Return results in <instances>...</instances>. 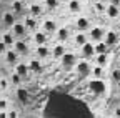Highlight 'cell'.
I'll return each mask as SVG.
<instances>
[{"instance_id": "25", "label": "cell", "mask_w": 120, "mask_h": 118, "mask_svg": "<svg viewBox=\"0 0 120 118\" xmlns=\"http://www.w3.org/2000/svg\"><path fill=\"white\" fill-rule=\"evenodd\" d=\"M109 50H110V47L103 40H100V42L95 43V53H109Z\"/></svg>"}, {"instance_id": "27", "label": "cell", "mask_w": 120, "mask_h": 118, "mask_svg": "<svg viewBox=\"0 0 120 118\" xmlns=\"http://www.w3.org/2000/svg\"><path fill=\"white\" fill-rule=\"evenodd\" d=\"M94 10H95V13H98V15H103L105 10H107V4L102 2V0H97L94 4Z\"/></svg>"}, {"instance_id": "18", "label": "cell", "mask_w": 120, "mask_h": 118, "mask_svg": "<svg viewBox=\"0 0 120 118\" xmlns=\"http://www.w3.org/2000/svg\"><path fill=\"white\" fill-rule=\"evenodd\" d=\"M15 72L19 73L20 77H27L28 73H30V68H28V63H25V62H19L17 65H15Z\"/></svg>"}, {"instance_id": "19", "label": "cell", "mask_w": 120, "mask_h": 118, "mask_svg": "<svg viewBox=\"0 0 120 118\" xmlns=\"http://www.w3.org/2000/svg\"><path fill=\"white\" fill-rule=\"evenodd\" d=\"M95 58V65H100V67H107L109 65V53H95L94 55Z\"/></svg>"}, {"instance_id": "28", "label": "cell", "mask_w": 120, "mask_h": 118, "mask_svg": "<svg viewBox=\"0 0 120 118\" xmlns=\"http://www.w3.org/2000/svg\"><path fill=\"white\" fill-rule=\"evenodd\" d=\"M34 42L37 45H43V43H47V33L45 32H37L34 35Z\"/></svg>"}, {"instance_id": "30", "label": "cell", "mask_w": 120, "mask_h": 118, "mask_svg": "<svg viewBox=\"0 0 120 118\" xmlns=\"http://www.w3.org/2000/svg\"><path fill=\"white\" fill-rule=\"evenodd\" d=\"M110 78H112L115 83L120 80V68H113V70H112V73H110Z\"/></svg>"}, {"instance_id": "5", "label": "cell", "mask_w": 120, "mask_h": 118, "mask_svg": "<svg viewBox=\"0 0 120 118\" xmlns=\"http://www.w3.org/2000/svg\"><path fill=\"white\" fill-rule=\"evenodd\" d=\"M80 53L83 58H90V57H94L95 55V43L92 40H87L83 45L80 47Z\"/></svg>"}, {"instance_id": "37", "label": "cell", "mask_w": 120, "mask_h": 118, "mask_svg": "<svg viewBox=\"0 0 120 118\" xmlns=\"http://www.w3.org/2000/svg\"><path fill=\"white\" fill-rule=\"evenodd\" d=\"M109 4H113V5L120 7V0H109Z\"/></svg>"}, {"instance_id": "31", "label": "cell", "mask_w": 120, "mask_h": 118, "mask_svg": "<svg viewBox=\"0 0 120 118\" xmlns=\"http://www.w3.org/2000/svg\"><path fill=\"white\" fill-rule=\"evenodd\" d=\"M45 5L49 8H57L58 7V0H45Z\"/></svg>"}, {"instance_id": "2", "label": "cell", "mask_w": 120, "mask_h": 118, "mask_svg": "<svg viewBox=\"0 0 120 118\" xmlns=\"http://www.w3.org/2000/svg\"><path fill=\"white\" fill-rule=\"evenodd\" d=\"M75 70H77V75L79 77H87L92 73V65H90L87 60H77V63H75Z\"/></svg>"}, {"instance_id": "9", "label": "cell", "mask_w": 120, "mask_h": 118, "mask_svg": "<svg viewBox=\"0 0 120 118\" xmlns=\"http://www.w3.org/2000/svg\"><path fill=\"white\" fill-rule=\"evenodd\" d=\"M50 55H52V52H50V48L47 47V43H43V45H37V48H35V57H37V58L43 60V58H49Z\"/></svg>"}, {"instance_id": "4", "label": "cell", "mask_w": 120, "mask_h": 118, "mask_svg": "<svg viewBox=\"0 0 120 118\" xmlns=\"http://www.w3.org/2000/svg\"><path fill=\"white\" fill-rule=\"evenodd\" d=\"M4 55H5V62H7L10 67H15V65L20 62V55L13 50V47H12V48L8 47V48L5 50V53H4Z\"/></svg>"}, {"instance_id": "41", "label": "cell", "mask_w": 120, "mask_h": 118, "mask_svg": "<svg viewBox=\"0 0 120 118\" xmlns=\"http://www.w3.org/2000/svg\"><path fill=\"white\" fill-rule=\"evenodd\" d=\"M0 5H2V4H0Z\"/></svg>"}, {"instance_id": "40", "label": "cell", "mask_w": 120, "mask_h": 118, "mask_svg": "<svg viewBox=\"0 0 120 118\" xmlns=\"http://www.w3.org/2000/svg\"><path fill=\"white\" fill-rule=\"evenodd\" d=\"M0 92H2V88H0Z\"/></svg>"}, {"instance_id": "39", "label": "cell", "mask_w": 120, "mask_h": 118, "mask_svg": "<svg viewBox=\"0 0 120 118\" xmlns=\"http://www.w3.org/2000/svg\"><path fill=\"white\" fill-rule=\"evenodd\" d=\"M102 2H105V4H109V0H102Z\"/></svg>"}, {"instance_id": "23", "label": "cell", "mask_w": 120, "mask_h": 118, "mask_svg": "<svg viewBox=\"0 0 120 118\" xmlns=\"http://www.w3.org/2000/svg\"><path fill=\"white\" fill-rule=\"evenodd\" d=\"M2 40L5 42L7 47H13V43H15V40H17V37H15V35L12 33V30H10V32H4V33H2Z\"/></svg>"}, {"instance_id": "7", "label": "cell", "mask_w": 120, "mask_h": 118, "mask_svg": "<svg viewBox=\"0 0 120 118\" xmlns=\"http://www.w3.org/2000/svg\"><path fill=\"white\" fill-rule=\"evenodd\" d=\"M90 27L92 25H90V20L87 17H79L75 20V28H77V32H88Z\"/></svg>"}, {"instance_id": "12", "label": "cell", "mask_w": 120, "mask_h": 118, "mask_svg": "<svg viewBox=\"0 0 120 118\" xmlns=\"http://www.w3.org/2000/svg\"><path fill=\"white\" fill-rule=\"evenodd\" d=\"M105 15H107L109 18H117V17H120V7H117V5H113V4H107Z\"/></svg>"}, {"instance_id": "11", "label": "cell", "mask_w": 120, "mask_h": 118, "mask_svg": "<svg viewBox=\"0 0 120 118\" xmlns=\"http://www.w3.org/2000/svg\"><path fill=\"white\" fill-rule=\"evenodd\" d=\"M55 37H57V40H58V42L65 43V42L68 40V37H70V30H68L67 27H60V28H57Z\"/></svg>"}, {"instance_id": "35", "label": "cell", "mask_w": 120, "mask_h": 118, "mask_svg": "<svg viewBox=\"0 0 120 118\" xmlns=\"http://www.w3.org/2000/svg\"><path fill=\"white\" fill-rule=\"evenodd\" d=\"M0 88H2V92H5L7 88H8V82H7L5 78H2V80H0Z\"/></svg>"}, {"instance_id": "32", "label": "cell", "mask_w": 120, "mask_h": 118, "mask_svg": "<svg viewBox=\"0 0 120 118\" xmlns=\"http://www.w3.org/2000/svg\"><path fill=\"white\" fill-rule=\"evenodd\" d=\"M8 107V100L7 98H0V110H7Z\"/></svg>"}, {"instance_id": "15", "label": "cell", "mask_w": 120, "mask_h": 118, "mask_svg": "<svg viewBox=\"0 0 120 118\" xmlns=\"http://www.w3.org/2000/svg\"><path fill=\"white\" fill-rule=\"evenodd\" d=\"M28 68H30V72H34V73H42L43 67L40 63V58H32V60H28Z\"/></svg>"}, {"instance_id": "36", "label": "cell", "mask_w": 120, "mask_h": 118, "mask_svg": "<svg viewBox=\"0 0 120 118\" xmlns=\"http://www.w3.org/2000/svg\"><path fill=\"white\" fill-rule=\"evenodd\" d=\"M113 116H120V107H117V108L113 110Z\"/></svg>"}, {"instance_id": "24", "label": "cell", "mask_w": 120, "mask_h": 118, "mask_svg": "<svg viewBox=\"0 0 120 118\" xmlns=\"http://www.w3.org/2000/svg\"><path fill=\"white\" fill-rule=\"evenodd\" d=\"M68 10H70V13H80V10H82V2H80V0H70Z\"/></svg>"}, {"instance_id": "13", "label": "cell", "mask_w": 120, "mask_h": 118, "mask_svg": "<svg viewBox=\"0 0 120 118\" xmlns=\"http://www.w3.org/2000/svg\"><path fill=\"white\" fill-rule=\"evenodd\" d=\"M23 25L27 27V30H28V32H35V30H37V27H38L37 17H32V15H28V17L23 20Z\"/></svg>"}, {"instance_id": "14", "label": "cell", "mask_w": 120, "mask_h": 118, "mask_svg": "<svg viewBox=\"0 0 120 118\" xmlns=\"http://www.w3.org/2000/svg\"><path fill=\"white\" fill-rule=\"evenodd\" d=\"M50 52H52V57H53V58H60V57L67 52V48H65V45H64L62 42H58V43H55V45H53V48H52Z\"/></svg>"}, {"instance_id": "33", "label": "cell", "mask_w": 120, "mask_h": 118, "mask_svg": "<svg viewBox=\"0 0 120 118\" xmlns=\"http://www.w3.org/2000/svg\"><path fill=\"white\" fill-rule=\"evenodd\" d=\"M19 116V110H10V111H7V118H17Z\"/></svg>"}, {"instance_id": "29", "label": "cell", "mask_w": 120, "mask_h": 118, "mask_svg": "<svg viewBox=\"0 0 120 118\" xmlns=\"http://www.w3.org/2000/svg\"><path fill=\"white\" fill-rule=\"evenodd\" d=\"M22 80H23V77H20L17 72H13L12 75H10V82H12V83H13L15 86H19V85L22 83Z\"/></svg>"}, {"instance_id": "38", "label": "cell", "mask_w": 120, "mask_h": 118, "mask_svg": "<svg viewBox=\"0 0 120 118\" xmlns=\"http://www.w3.org/2000/svg\"><path fill=\"white\" fill-rule=\"evenodd\" d=\"M117 90H118V92H120V80H118V82H117Z\"/></svg>"}, {"instance_id": "34", "label": "cell", "mask_w": 120, "mask_h": 118, "mask_svg": "<svg viewBox=\"0 0 120 118\" xmlns=\"http://www.w3.org/2000/svg\"><path fill=\"white\" fill-rule=\"evenodd\" d=\"M7 48H8V47H7V45H5V42H4V40H2V37H0V55H4V53H5V50H7Z\"/></svg>"}, {"instance_id": "20", "label": "cell", "mask_w": 120, "mask_h": 118, "mask_svg": "<svg viewBox=\"0 0 120 118\" xmlns=\"http://www.w3.org/2000/svg\"><path fill=\"white\" fill-rule=\"evenodd\" d=\"M57 23L53 22V20H50V18H47V20H43V32L45 33H55L57 32Z\"/></svg>"}, {"instance_id": "16", "label": "cell", "mask_w": 120, "mask_h": 118, "mask_svg": "<svg viewBox=\"0 0 120 118\" xmlns=\"http://www.w3.org/2000/svg\"><path fill=\"white\" fill-rule=\"evenodd\" d=\"M2 22H4L5 27H12L15 22H17V15H15L13 12H5L4 17H2Z\"/></svg>"}, {"instance_id": "26", "label": "cell", "mask_w": 120, "mask_h": 118, "mask_svg": "<svg viewBox=\"0 0 120 118\" xmlns=\"http://www.w3.org/2000/svg\"><path fill=\"white\" fill-rule=\"evenodd\" d=\"M90 75H94V78H102L105 75V67H100V65H94L92 67V73Z\"/></svg>"}, {"instance_id": "6", "label": "cell", "mask_w": 120, "mask_h": 118, "mask_svg": "<svg viewBox=\"0 0 120 118\" xmlns=\"http://www.w3.org/2000/svg\"><path fill=\"white\" fill-rule=\"evenodd\" d=\"M10 28H12V33L17 37V38H23L28 33V30H27V27L23 25V22H15Z\"/></svg>"}, {"instance_id": "3", "label": "cell", "mask_w": 120, "mask_h": 118, "mask_svg": "<svg viewBox=\"0 0 120 118\" xmlns=\"http://www.w3.org/2000/svg\"><path fill=\"white\" fill-rule=\"evenodd\" d=\"M103 35H105V30L102 27H90L88 28V40H92L94 43L103 40Z\"/></svg>"}, {"instance_id": "17", "label": "cell", "mask_w": 120, "mask_h": 118, "mask_svg": "<svg viewBox=\"0 0 120 118\" xmlns=\"http://www.w3.org/2000/svg\"><path fill=\"white\" fill-rule=\"evenodd\" d=\"M10 7H12V12L15 13V15H22V13L25 12V8H27V7H25V4H23V2H20V0H13Z\"/></svg>"}, {"instance_id": "10", "label": "cell", "mask_w": 120, "mask_h": 118, "mask_svg": "<svg viewBox=\"0 0 120 118\" xmlns=\"http://www.w3.org/2000/svg\"><path fill=\"white\" fill-rule=\"evenodd\" d=\"M13 50L17 52L19 55H27L30 50H28V43L27 42H23V40H15V43H13Z\"/></svg>"}, {"instance_id": "8", "label": "cell", "mask_w": 120, "mask_h": 118, "mask_svg": "<svg viewBox=\"0 0 120 118\" xmlns=\"http://www.w3.org/2000/svg\"><path fill=\"white\" fill-rule=\"evenodd\" d=\"M103 42L107 43L109 47H115L117 43H118V35H117V32L107 30V32H105V35H103Z\"/></svg>"}, {"instance_id": "21", "label": "cell", "mask_w": 120, "mask_h": 118, "mask_svg": "<svg viewBox=\"0 0 120 118\" xmlns=\"http://www.w3.org/2000/svg\"><path fill=\"white\" fill-rule=\"evenodd\" d=\"M87 40H88V33L87 32H77L75 37H73V42H75V45H77V47H82Z\"/></svg>"}, {"instance_id": "1", "label": "cell", "mask_w": 120, "mask_h": 118, "mask_svg": "<svg viewBox=\"0 0 120 118\" xmlns=\"http://www.w3.org/2000/svg\"><path fill=\"white\" fill-rule=\"evenodd\" d=\"M60 60H62V67L65 70H70L72 67H75V63H77V55L72 53V52H65L62 57H60Z\"/></svg>"}, {"instance_id": "22", "label": "cell", "mask_w": 120, "mask_h": 118, "mask_svg": "<svg viewBox=\"0 0 120 118\" xmlns=\"http://www.w3.org/2000/svg\"><path fill=\"white\" fill-rule=\"evenodd\" d=\"M27 10H28V13H30L32 17H40L42 13H43L42 7H40L38 4H30V5L27 7Z\"/></svg>"}]
</instances>
